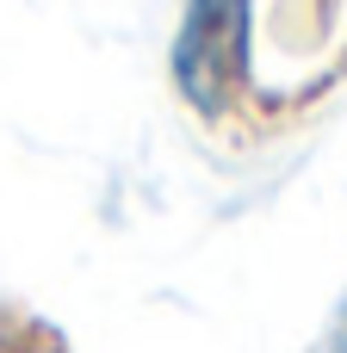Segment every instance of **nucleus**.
<instances>
[{
	"mask_svg": "<svg viewBox=\"0 0 347 353\" xmlns=\"http://www.w3.org/2000/svg\"><path fill=\"white\" fill-rule=\"evenodd\" d=\"M248 50V0H186V25L174 43V68L192 105H224V93L242 81Z\"/></svg>",
	"mask_w": 347,
	"mask_h": 353,
	"instance_id": "1",
	"label": "nucleus"
},
{
	"mask_svg": "<svg viewBox=\"0 0 347 353\" xmlns=\"http://www.w3.org/2000/svg\"><path fill=\"white\" fill-rule=\"evenodd\" d=\"M0 353H25V341H19V329L0 316Z\"/></svg>",
	"mask_w": 347,
	"mask_h": 353,
	"instance_id": "2",
	"label": "nucleus"
}]
</instances>
